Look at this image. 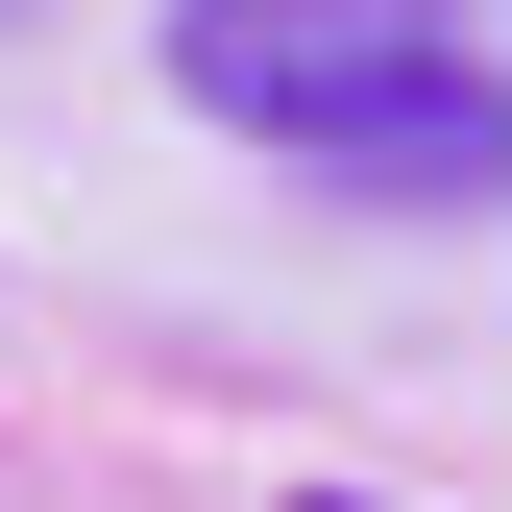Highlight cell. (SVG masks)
<instances>
[{"label": "cell", "mask_w": 512, "mask_h": 512, "mask_svg": "<svg viewBox=\"0 0 512 512\" xmlns=\"http://www.w3.org/2000/svg\"><path fill=\"white\" fill-rule=\"evenodd\" d=\"M171 74H196L244 147H317V171H439V196L488 171V49H464V0H196Z\"/></svg>", "instance_id": "1"}]
</instances>
